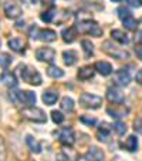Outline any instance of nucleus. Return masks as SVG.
Instances as JSON below:
<instances>
[{"label":"nucleus","instance_id":"ea45409f","mask_svg":"<svg viewBox=\"0 0 142 161\" xmlns=\"http://www.w3.org/2000/svg\"><path fill=\"white\" fill-rule=\"evenodd\" d=\"M135 40H136V42H138V43H142V30H139L138 33H136Z\"/></svg>","mask_w":142,"mask_h":161},{"label":"nucleus","instance_id":"1a4fd4ad","mask_svg":"<svg viewBox=\"0 0 142 161\" xmlns=\"http://www.w3.org/2000/svg\"><path fill=\"white\" fill-rule=\"evenodd\" d=\"M36 57L40 61H45V63H51L55 58V52L51 47H40L36 52Z\"/></svg>","mask_w":142,"mask_h":161},{"label":"nucleus","instance_id":"4be33fe9","mask_svg":"<svg viewBox=\"0 0 142 161\" xmlns=\"http://www.w3.org/2000/svg\"><path fill=\"white\" fill-rule=\"evenodd\" d=\"M7 44H9V47L13 50V52H21V50L24 49V43H23V40L21 39H18V37L9 39Z\"/></svg>","mask_w":142,"mask_h":161},{"label":"nucleus","instance_id":"a878e982","mask_svg":"<svg viewBox=\"0 0 142 161\" xmlns=\"http://www.w3.org/2000/svg\"><path fill=\"white\" fill-rule=\"evenodd\" d=\"M47 74H49L51 79H61V77L64 76V71L57 66H50L49 69H47Z\"/></svg>","mask_w":142,"mask_h":161},{"label":"nucleus","instance_id":"7c9ffc66","mask_svg":"<svg viewBox=\"0 0 142 161\" xmlns=\"http://www.w3.org/2000/svg\"><path fill=\"white\" fill-rule=\"evenodd\" d=\"M10 63H12V57H10L7 53H2V54H0V67L7 69V67L10 66Z\"/></svg>","mask_w":142,"mask_h":161},{"label":"nucleus","instance_id":"9d476101","mask_svg":"<svg viewBox=\"0 0 142 161\" xmlns=\"http://www.w3.org/2000/svg\"><path fill=\"white\" fill-rule=\"evenodd\" d=\"M107 98H108L109 103L115 104V106H119V104H122L125 101V97L121 93V90H118L115 87H109L107 90Z\"/></svg>","mask_w":142,"mask_h":161},{"label":"nucleus","instance_id":"0eeeda50","mask_svg":"<svg viewBox=\"0 0 142 161\" xmlns=\"http://www.w3.org/2000/svg\"><path fill=\"white\" fill-rule=\"evenodd\" d=\"M36 94L33 91H17L13 93V101H21V103L27 104L29 107H31L33 104H36Z\"/></svg>","mask_w":142,"mask_h":161},{"label":"nucleus","instance_id":"58836bf2","mask_svg":"<svg viewBox=\"0 0 142 161\" xmlns=\"http://www.w3.org/2000/svg\"><path fill=\"white\" fill-rule=\"evenodd\" d=\"M135 53H136V56H138L139 60H142V46H138V47H135Z\"/></svg>","mask_w":142,"mask_h":161},{"label":"nucleus","instance_id":"9b49d317","mask_svg":"<svg viewBox=\"0 0 142 161\" xmlns=\"http://www.w3.org/2000/svg\"><path fill=\"white\" fill-rule=\"evenodd\" d=\"M104 151L95 146H91L88 151L85 153V160L87 161H104Z\"/></svg>","mask_w":142,"mask_h":161},{"label":"nucleus","instance_id":"7ed1b4c3","mask_svg":"<svg viewBox=\"0 0 142 161\" xmlns=\"http://www.w3.org/2000/svg\"><path fill=\"white\" fill-rule=\"evenodd\" d=\"M80 104H81L84 108L95 110V108H100L101 107L103 98H101L100 96L91 94V93H82V94L80 96Z\"/></svg>","mask_w":142,"mask_h":161},{"label":"nucleus","instance_id":"c9c22d12","mask_svg":"<svg viewBox=\"0 0 142 161\" xmlns=\"http://www.w3.org/2000/svg\"><path fill=\"white\" fill-rule=\"evenodd\" d=\"M80 121L84 123V124L87 125H94L95 123H97V120L94 119V117H88V116H81L80 117Z\"/></svg>","mask_w":142,"mask_h":161},{"label":"nucleus","instance_id":"49530a36","mask_svg":"<svg viewBox=\"0 0 142 161\" xmlns=\"http://www.w3.org/2000/svg\"><path fill=\"white\" fill-rule=\"evenodd\" d=\"M0 44H2V40H0Z\"/></svg>","mask_w":142,"mask_h":161},{"label":"nucleus","instance_id":"c756f323","mask_svg":"<svg viewBox=\"0 0 142 161\" xmlns=\"http://www.w3.org/2000/svg\"><path fill=\"white\" fill-rule=\"evenodd\" d=\"M54 16H55V10H54V9H51V10H47V12L41 13L40 19H41L43 21H45V23H50V21H53Z\"/></svg>","mask_w":142,"mask_h":161},{"label":"nucleus","instance_id":"f3484780","mask_svg":"<svg viewBox=\"0 0 142 161\" xmlns=\"http://www.w3.org/2000/svg\"><path fill=\"white\" fill-rule=\"evenodd\" d=\"M26 143H27V146H29V148H30L31 153H34V154H40V153H41V144H40L33 136L26 137Z\"/></svg>","mask_w":142,"mask_h":161},{"label":"nucleus","instance_id":"aec40b11","mask_svg":"<svg viewBox=\"0 0 142 161\" xmlns=\"http://www.w3.org/2000/svg\"><path fill=\"white\" fill-rule=\"evenodd\" d=\"M111 37L115 40V42L121 43V44H128V43H129V39H128L127 34H125L122 30H118V29H115V30L111 31Z\"/></svg>","mask_w":142,"mask_h":161},{"label":"nucleus","instance_id":"e433bc0d","mask_svg":"<svg viewBox=\"0 0 142 161\" xmlns=\"http://www.w3.org/2000/svg\"><path fill=\"white\" fill-rule=\"evenodd\" d=\"M128 4H131L132 7H141L142 6V0H127Z\"/></svg>","mask_w":142,"mask_h":161},{"label":"nucleus","instance_id":"ddd939ff","mask_svg":"<svg viewBox=\"0 0 142 161\" xmlns=\"http://www.w3.org/2000/svg\"><path fill=\"white\" fill-rule=\"evenodd\" d=\"M107 113L112 119H122V117H125L128 114V108H125L122 106H114V107H108Z\"/></svg>","mask_w":142,"mask_h":161},{"label":"nucleus","instance_id":"4468645a","mask_svg":"<svg viewBox=\"0 0 142 161\" xmlns=\"http://www.w3.org/2000/svg\"><path fill=\"white\" fill-rule=\"evenodd\" d=\"M94 69L100 74H103V76H109V74L112 73V66L108 61H97L95 66H94Z\"/></svg>","mask_w":142,"mask_h":161},{"label":"nucleus","instance_id":"79ce46f5","mask_svg":"<svg viewBox=\"0 0 142 161\" xmlns=\"http://www.w3.org/2000/svg\"><path fill=\"white\" fill-rule=\"evenodd\" d=\"M17 27L20 29V27H24V21H18L17 23Z\"/></svg>","mask_w":142,"mask_h":161},{"label":"nucleus","instance_id":"a211bd4d","mask_svg":"<svg viewBox=\"0 0 142 161\" xmlns=\"http://www.w3.org/2000/svg\"><path fill=\"white\" fill-rule=\"evenodd\" d=\"M63 60L67 66H74L77 63V60H78V56H77V53L74 50H66L63 53Z\"/></svg>","mask_w":142,"mask_h":161},{"label":"nucleus","instance_id":"4c0bfd02","mask_svg":"<svg viewBox=\"0 0 142 161\" xmlns=\"http://www.w3.org/2000/svg\"><path fill=\"white\" fill-rule=\"evenodd\" d=\"M135 80H136V83H138V84L142 86V70H138V71H136Z\"/></svg>","mask_w":142,"mask_h":161},{"label":"nucleus","instance_id":"20e7f679","mask_svg":"<svg viewBox=\"0 0 142 161\" xmlns=\"http://www.w3.org/2000/svg\"><path fill=\"white\" fill-rule=\"evenodd\" d=\"M81 33H87V34H91L94 37H101L103 36V29L92 20H84V21H80L78 26H77Z\"/></svg>","mask_w":142,"mask_h":161},{"label":"nucleus","instance_id":"c85d7f7f","mask_svg":"<svg viewBox=\"0 0 142 161\" xmlns=\"http://www.w3.org/2000/svg\"><path fill=\"white\" fill-rule=\"evenodd\" d=\"M122 23H124V27L128 29V30H135L136 26H138V21H136L135 19L132 17V16H129V17L124 19V20H122Z\"/></svg>","mask_w":142,"mask_h":161},{"label":"nucleus","instance_id":"72a5a7b5","mask_svg":"<svg viewBox=\"0 0 142 161\" xmlns=\"http://www.w3.org/2000/svg\"><path fill=\"white\" fill-rule=\"evenodd\" d=\"M117 13H118V16H119V19H127V17H129L131 16V12L127 9V7H124V6H121V7H118V10H117Z\"/></svg>","mask_w":142,"mask_h":161},{"label":"nucleus","instance_id":"37998d69","mask_svg":"<svg viewBox=\"0 0 142 161\" xmlns=\"http://www.w3.org/2000/svg\"><path fill=\"white\" fill-rule=\"evenodd\" d=\"M111 161H125V160H122L121 157H114V158H112Z\"/></svg>","mask_w":142,"mask_h":161},{"label":"nucleus","instance_id":"423d86ee","mask_svg":"<svg viewBox=\"0 0 142 161\" xmlns=\"http://www.w3.org/2000/svg\"><path fill=\"white\" fill-rule=\"evenodd\" d=\"M57 136L58 141L64 146H73L74 141H76V137H74V131L73 128L70 127H64V128H60V130L55 133Z\"/></svg>","mask_w":142,"mask_h":161},{"label":"nucleus","instance_id":"6ab92c4d","mask_svg":"<svg viewBox=\"0 0 142 161\" xmlns=\"http://www.w3.org/2000/svg\"><path fill=\"white\" fill-rule=\"evenodd\" d=\"M41 98H43V101H44L47 106H53V104L57 101V98H58V93L57 91H53V90L44 91Z\"/></svg>","mask_w":142,"mask_h":161},{"label":"nucleus","instance_id":"cd10ccee","mask_svg":"<svg viewBox=\"0 0 142 161\" xmlns=\"http://www.w3.org/2000/svg\"><path fill=\"white\" fill-rule=\"evenodd\" d=\"M81 46H82V50H84L85 57H91V56L94 54V46L90 40H82Z\"/></svg>","mask_w":142,"mask_h":161},{"label":"nucleus","instance_id":"c03bdc74","mask_svg":"<svg viewBox=\"0 0 142 161\" xmlns=\"http://www.w3.org/2000/svg\"><path fill=\"white\" fill-rule=\"evenodd\" d=\"M21 2H23V3H29V2H30V0H21Z\"/></svg>","mask_w":142,"mask_h":161},{"label":"nucleus","instance_id":"f704fd0d","mask_svg":"<svg viewBox=\"0 0 142 161\" xmlns=\"http://www.w3.org/2000/svg\"><path fill=\"white\" fill-rule=\"evenodd\" d=\"M51 119H53V121H54L55 124H61V123L64 121L63 113H60V111H53L51 113Z\"/></svg>","mask_w":142,"mask_h":161},{"label":"nucleus","instance_id":"f8f14e48","mask_svg":"<svg viewBox=\"0 0 142 161\" xmlns=\"http://www.w3.org/2000/svg\"><path fill=\"white\" fill-rule=\"evenodd\" d=\"M114 81L117 83L118 86H128L131 81V76H129V73H128V70H125V69L117 70L114 73Z\"/></svg>","mask_w":142,"mask_h":161},{"label":"nucleus","instance_id":"a19ab883","mask_svg":"<svg viewBox=\"0 0 142 161\" xmlns=\"http://www.w3.org/2000/svg\"><path fill=\"white\" fill-rule=\"evenodd\" d=\"M53 2H54V0H43L44 4H53Z\"/></svg>","mask_w":142,"mask_h":161},{"label":"nucleus","instance_id":"2f4dec72","mask_svg":"<svg viewBox=\"0 0 142 161\" xmlns=\"http://www.w3.org/2000/svg\"><path fill=\"white\" fill-rule=\"evenodd\" d=\"M7 158V151H6V144L4 140L0 137V161H6Z\"/></svg>","mask_w":142,"mask_h":161},{"label":"nucleus","instance_id":"a18cd8bd","mask_svg":"<svg viewBox=\"0 0 142 161\" xmlns=\"http://www.w3.org/2000/svg\"><path fill=\"white\" fill-rule=\"evenodd\" d=\"M112 2H115V3H118V2H122V0H112Z\"/></svg>","mask_w":142,"mask_h":161},{"label":"nucleus","instance_id":"bb28decb","mask_svg":"<svg viewBox=\"0 0 142 161\" xmlns=\"http://www.w3.org/2000/svg\"><path fill=\"white\" fill-rule=\"evenodd\" d=\"M61 108L64 110V111H67V113H71V111H74V100L71 97H64L63 100H61Z\"/></svg>","mask_w":142,"mask_h":161},{"label":"nucleus","instance_id":"6e6552de","mask_svg":"<svg viewBox=\"0 0 142 161\" xmlns=\"http://www.w3.org/2000/svg\"><path fill=\"white\" fill-rule=\"evenodd\" d=\"M3 10L4 13H6V16L9 19H18L21 16V7L18 6L17 3H14V2H6V3L3 4Z\"/></svg>","mask_w":142,"mask_h":161},{"label":"nucleus","instance_id":"f257e3e1","mask_svg":"<svg viewBox=\"0 0 142 161\" xmlns=\"http://www.w3.org/2000/svg\"><path fill=\"white\" fill-rule=\"evenodd\" d=\"M18 70H20L21 79L24 80V81H27L29 84H33V86L41 84V76H40V73L36 69L29 67V66H18Z\"/></svg>","mask_w":142,"mask_h":161},{"label":"nucleus","instance_id":"39448f33","mask_svg":"<svg viewBox=\"0 0 142 161\" xmlns=\"http://www.w3.org/2000/svg\"><path fill=\"white\" fill-rule=\"evenodd\" d=\"M103 50L107 53V54L112 56L114 58H118V60H124V58L129 57L128 52H125V50H122V49H119V47H117V46H114L111 42H108V40L103 43Z\"/></svg>","mask_w":142,"mask_h":161},{"label":"nucleus","instance_id":"f03ea898","mask_svg":"<svg viewBox=\"0 0 142 161\" xmlns=\"http://www.w3.org/2000/svg\"><path fill=\"white\" fill-rule=\"evenodd\" d=\"M21 116L24 117V119L30 120V121H33V123H45L47 121V116H45V113L43 111L41 108L36 107V106L23 108L21 110Z\"/></svg>","mask_w":142,"mask_h":161},{"label":"nucleus","instance_id":"2eb2a0df","mask_svg":"<svg viewBox=\"0 0 142 161\" xmlns=\"http://www.w3.org/2000/svg\"><path fill=\"white\" fill-rule=\"evenodd\" d=\"M39 39L43 40V42H45V43L54 42V40L57 39V33H55L54 30H51V29H43V30H40V33H39Z\"/></svg>","mask_w":142,"mask_h":161},{"label":"nucleus","instance_id":"473e14b6","mask_svg":"<svg viewBox=\"0 0 142 161\" xmlns=\"http://www.w3.org/2000/svg\"><path fill=\"white\" fill-rule=\"evenodd\" d=\"M114 130L117 131L118 134H125L127 133V125L122 121H117V123H114Z\"/></svg>","mask_w":142,"mask_h":161},{"label":"nucleus","instance_id":"393cba45","mask_svg":"<svg viewBox=\"0 0 142 161\" xmlns=\"http://www.w3.org/2000/svg\"><path fill=\"white\" fill-rule=\"evenodd\" d=\"M125 148L129 153L136 151V148H138V140H136L135 136H129L127 138V141H125Z\"/></svg>","mask_w":142,"mask_h":161},{"label":"nucleus","instance_id":"b1692460","mask_svg":"<svg viewBox=\"0 0 142 161\" xmlns=\"http://www.w3.org/2000/svg\"><path fill=\"white\" fill-rule=\"evenodd\" d=\"M2 81H3V84L9 86V87H16V84H17V80H16L14 74H12L10 71H4L2 74Z\"/></svg>","mask_w":142,"mask_h":161},{"label":"nucleus","instance_id":"dca6fc26","mask_svg":"<svg viewBox=\"0 0 142 161\" xmlns=\"http://www.w3.org/2000/svg\"><path fill=\"white\" fill-rule=\"evenodd\" d=\"M94 71H95V69L91 66H85V67H81L78 70V79L82 80V81H85V80H90L94 77Z\"/></svg>","mask_w":142,"mask_h":161},{"label":"nucleus","instance_id":"412c9836","mask_svg":"<svg viewBox=\"0 0 142 161\" xmlns=\"http://www.w3.org/2000/svg\"><path fill=\"white\" fill-rule=\"evenodd\" d=\"M61 36H63V40L66 43H73L76 40V36H77V31L74 27H68V29H64L61 31Z\"/></svg>","mask_w":142,"mask_h":161},{"label":"nucleus","instance_id":"5701e85b","mask_svg":"<svg viewBox=\"0 0 142 161\" xmlns=\"http://www.w3.org/2000/svg\"><path fill=\"white\" fill-rule=\"evenodd\" d=\"M109 131H111V127H109L107 123H103V124L100 125V128H98V131H97L98 140L107 141V138H108V136H109Z\"/></svg>","mask_w":142,"mask_h":161}]
</instances>
